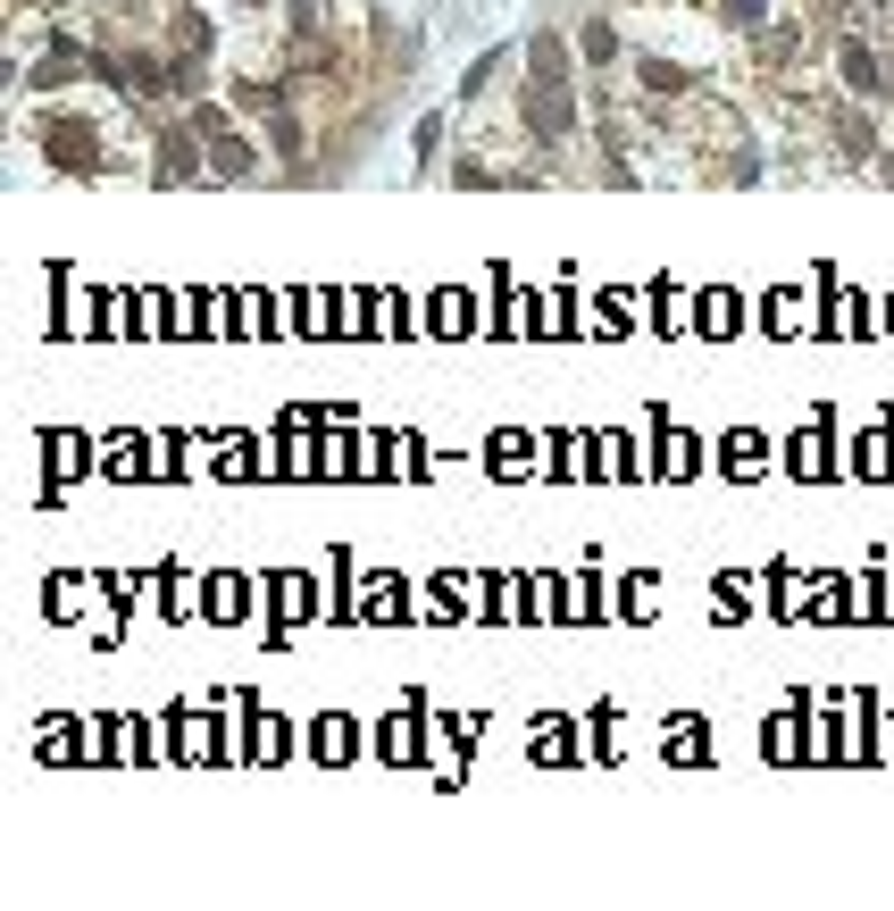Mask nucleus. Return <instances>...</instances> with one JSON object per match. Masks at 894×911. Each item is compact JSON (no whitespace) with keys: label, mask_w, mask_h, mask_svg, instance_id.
Returning <instances> with one entry per match:
<instances>
[{"label":"nucleus","mask_w":894,"mask_h":911,"mask_svg":"<svg viewBox=\"0 0 894 911\" xmlns=\"http://www.w3.org/2000/svg\"><path fill=\"white\" fill-rule=\"evenodd\" d=\"M42 143H51V159H59V168H84V176L101 168V151H92V126H67V118H59L51 134H42Z\"/></svg>","instance_id":"f257e3e1"},{"label":"nucleus","mask_w":894,"mask_h":911,"mask_svg":"<svg viewBox=\"0 0 894 911\" xmlns=\"http://www.w3.org/2000/svg\"><path fill=\"white\" fill-rule=\"evenodd\" d=\"M844 84H853V92H878V59H869L861 42H844Z\"/></svg>","instance_id":"f03ea898"}]
</instances>
